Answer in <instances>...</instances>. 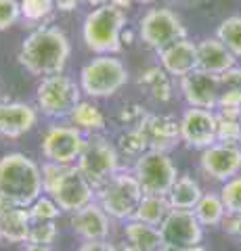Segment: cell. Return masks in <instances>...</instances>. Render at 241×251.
<instances>
[{
	"label": "cell",
	"mask_w": 241,
	"mask_h": 251,
	"mask_svg": "<svg viewBox=\"0 0 241 251\" xmlns=\"http://www.w3.org/2000/svg\"><path fill=\"white\" fill-rule=\"evenodd\" d=\"M237 65V57L224 46L218 38H204L197 42V69L220 75Z\"/></svg>",
	"instance_id": "obj_20"
},
{
	"label": "cell",
	"mask_w": 241,
	"mask_h": 251,
	"mask_svg": "<svg viewBox=\"0 0 241 251\" xmlns=\"http://www.w3.org/2000/svg\"><path fill=\"white\" fill-rule=\"evenodd\" d=\"M53 2H55V9L59 13H74L82 0H53Z\"/></svg>",
	"instance_id": "obj_40"
},
{
	"label": "cell",
	"mask_w": 241,
	"mask_h": 251,
	"mask_svg": "<svg viewBox=\"0 0 241 251\" xmlns=\"http://www.w3.org/2000/svg\"><path fill=\"white\" fill-rule=\"evenodd\" d=\"M69 54H72V44L65 31L55 25H40L26 36L17 59L27 74L46 77L63 74Z\"/></svg>",
	"instance_id": "obj_1"
},
{
	"label": "cell",
	"mask_w": 241,
	"mask_h": 251,
	"mask_svg": "<svg viewBox=\"0 0 241 251\" xmlns=\"http://www.w3.org/2000/svg\"><path fill=\"white\" fill-rule=\"evenodd\" d=\"M4 205H9V203H6V201H4V199H2V197H0V209H2V207H4Z\"/></svg>",
	"instance_id": "obj_49"
},
{
	"label": "cell",
	"mask_w": 241,
	"mask_h": 251,
	"mask_svg": "<svg viewBox=\"0 0 241 251\" xmlns=\"http://www.w3.org/2000/svg\"><path fill=\"white\" fill-rule=\"evenodd\" d=\"M69 120H72V126H76L78 130H82L86 136L103 132L105 124H107L101 107L95 105L92 100H80L72 111V115H69Z\"/></svg>",
	"instance_id": "obj_25"
},
{
	"label": "cell",
	"mask_w": 241,
	"mask_h": 251,
	"mask_svg": "<svg viewBox=\"0 0 241 251\" xmlns=\"http://www.w3.org/2000/svg\"><path fill=\"white\" fill-rule=\"evenodd\" d=\"M38 124V109L21 100H2L0 103V136L19 138L34 130Z\"/></svg>",
	"instance_id": "obj_17"
},
{
	"label": "cell",
	"mask_w": 241,
	"mask_h": 251,
	"mask_svg": "<svg viewBox=\"0 0 241 251\" xmlns=\"http://www.w3.org/2000/svg\"><path fill=\"white\" fill-rule=\"evenodd\" d=\"M178 88L189 107L197 109H216L218 105V94H220V80L218 75L208 74L204 69H193L191 74L181 77Z\"/></svg>",
	"instance_id": "obj_15"
},
{
	"label": "cell",
	"mask_w": 241,
	"mask_h": 251,
	"mask_svg": "<svg viewBox=\"0 0 241 251\" xmlns=\"http://www.w3.org/2000/svg\"><path fill=\"white\" fill-rule=\"evenodd\" d=\"M216 38L237 59H241V15H231V17L222 19L218 29H216Z\"/></svg>",
	"instance_id": "obj_30"
},
{
	"label": "cell",
	"mask_w": 241,
	"mask_h": 251,
	"mask_svg": "<svg viewBox=\"0 0 241 251\" xmlns=\"http://www.w3.org/2000/svg\"><path fill=\"white\" fill-rule=\"evenodd\" d=\"M130 40H132V31L126 27V29L122 31V44H124V42H126V44H130Z\"/></svg>",
	"instance_id": "obj_45"
},
{
	"label": "cell",
	"mask_w": 241,
	"mask_h": 251,
	"mask_svg": "<svg viewBox=\"0 0 241 251\" xmlns=\"http://www.w3.org/2000/svg\"><path fill=\"white\" fill-rule=\"evenodd\" d=\"M199 168L206 178L227 182L241 174V145L214 143L199 155Z\"/></svg>",
	"instance_id": "obj_12"
},
{
	"label": "cell",
	"mask_w": 241,
	"mask_h": 251,
	"mask_svg": "<svg viewBox=\"0 0 241 251\" xmlns=\"http://www.w3.org/2000/svg\"><path fill=\"white\" fill-rule=\"evenodd\" d=\"M19 4H21V19L29 27H36V25L40 27L57 11L53 0H19Z\"/></svg>",
	"instance_id": "obj_29"
},
{
	"label": "cell",
	"mask_w": 241,
	"mask_h": 251,
	"mask_svg": "<svg viewBox=\"0 0 241 251\" xmlns=\"http://www.w3.org/2000/svg\"><path fill=\"white\" fill-rule=\"evenodd\" d=\"M82 2H86L88 6H92V9H97V6H103V4H107L109 0H82Z\"/></svg>",
	"instance_id": "obj_44"
},
{
	"label": "cell",
	"mask_w": 241,
	"mask_h": 251,
	"mask_svg": "<svg viewBox=\"0 0 241 251\" xmlns=\"http://www.w3.org/2000/svg\"><path fill=\"white\" fill-rule=\"evenodd\" d=\"M222 230L233 239L241 241V214H227L222 220Z\"/></svg>",
	"instance_id": "obj_38"
},
{
	"label": "cell",
	"mask_w": 241,
	"mask_h": 251,
	"mask_svg": "<svg viewBox=\"0 0 241 251\" xmlns=\"http://www.w3.org/2000/svg\"><path fill=\"white\" fill-rule=\"evenodd\" d=\"M170 211H172V205H170L168 197H161V195H143V199L134 211V220L160 228Z\"/></svg>",
	"instance_id": "obj_26"
},
{
	"label": "cell",
	"mask_w": 241,
	"mask_h": 251,
	"mask_svg": "<svg viewBox=\"0 0 241 251\" xmlns=\"http://www.w3.org/2000/svg\"><path fill=\"white\" fill-rule=\"evenodd\" d=\"M141 132L147 140V147L153 149V151L170 153L181 143V124L172 115L149 113V117L141 126Z\"/></svg>",
	"instance_id": "obj_18"
},
{
	"label": "cell",
	"mask_w": 241,
	"mask_h": 251,
	"mask_svg": "<svg viewBox=\"0 0 241 251\" xmlns=\"http://www.w3.org/2000/svg\"><path fill=\"white\" fill-rule=\"evenodd\" d=\"M132 2H134V0H109L111 6H115V9H122V11H128L132 6Z\"/></svg>",
	"instance_id": "obj_43"
},
{
	"label": "cell",
	"mask_w": 241,
	"mask_h": 251,
	"mask_svg": "<svg viewBox=\"0 0 241 251\" xmlns=\"http://www.w3.org/2000/svg\"><path fill=\"white\" fill-rule=\"evenodd\" d=\"M218 193L227 214H241V174L222 182Z\"/></svg>",
	"instance_id": "obj_34"
},
{
	"label": "cell",
	"mask_w": 241,
	"mask_h": 251,
	"mask_svg": "<svg viewBox=\"0 0 241 251\" xmlns=\"http://www.w3.org/2000/svg\"><path fill=\"white\" fill-rule=\"evenodd\" d=\"M76 168L82 172V176L86 178L92 186L99 188L122 170L120 151H118V147L107 136L101 134V132L99 134H90V136H86V147H84Z\"/></svg>",
	"instance_id": "obj_7"
},
{
	"label": "cell",
	"mask_w": 241,
	"mask_h": 251,
	"mask_svg": "<svg viewBox=\"0 0 241 251\" xmlns=\"http://www.w3.org/2000/svg\"><path fill=\"white\" fill-rule=\"evenodd\" d=\"M138 86L147 90V94L158 100V103H168L174 97V84H172V75L161 65H151L138 75Z\"/></svg>",
	"instance_id": "obj_22"
},
{
	"label": "cell",
	"mask_w": 241,
	"mask_h": 251,
	"mask_svg": "<svg viewBox=\"0 0 241 251\" xmlns=\"http://www.w3.org/2000/svg\"><path fill=\"white\" fill-rule=\"evenodd\" d=\"M193 214L197 216L199 224L204 226V228L220 226L224 216H227V209H224V203L220 199V193H204V197L199 199L195 209H193Z\"/></svg>",
	"instance_id": "obj_27"
},
{
	"label": "cell",
	"mask_w": 241,
	"mask_h": 251,
	"mask_svg": "<svg viewBox=\"0 0 241 251\" xmlns=\"http://www.w3.org/2000/svg\"><path fill=\"white\" fill-rule=\"evenodd\" d=\"M118 151H120V155L132 157V159H138V157H141L145 151H149V147H147V140L143 136L141 128L124 132V134L118 138Z\"/></svg>",
	"instance_id": "obj_32"
},
{
	"label": "cell",
	"mask_w": 241,
	"mask_h": 251,
	"mask_svg": "<svg viewBox=\"0 0 241 251\" xmlns=\"http://www.w3.org/2000/svg\"><path fill=\"white\" fill-rule=\"evenodd\" d=\"M130 74L124 61L115 54H97L80 69L82 94L90 99H109L128 84Z\"/></svg>",
	"instance_id": "obj_4"
},
{
	"label": "cell",
	"mask_w": 241,
	"mask_h": 251,
	"mask_svg": "<svg viewBox=\"0 0 241 251\" xmlns=\"http://www.w3.org/2000/svg\"><path fill=\"white\" fill-rule=\"evenodd\" d=\"M78 251H118V247L109 239H103V241H84L78 247Z\"/></svg>",
	"instance_id": "obj_39"
},
{
	"label": "cell",
	"mask_w": 241,
	"mask_h": 251,
	"mask_svg": "<svg viewBox=\"0 0 241 251\" xmlns=\"http://www.w3.org/2000/svg\"><path fill=\"white\" fill-rule=\"evenodd\" d=\"M132 174L141 184L143 195H161V197H166L174 180L178 178V170L170 153L149 149L134 161Z\"/></svg>",
	"instance_id": "obj_8"
},
{
	"label": "cell",
	"mask_w": 241,
	"mask_h": 251,
	"mask_svg": "<svg viewBox=\"0 0 241 251\" xmlns=\"http://www.w3.org/2000/svg\"><path fill=\"white\" fill-rule=\"evenodd\" d=\"M160 251H210L204 245H193V247H174V245H164Z\"/></svg>",
	"instance_id": "obj_41"
},
{
	"label": "cell",
	"mask_w": 241,
	"mask_h": 251,
	"mask_svg": "<svg viewBox=\"0 0 241 251\" xmlns=\"http://www.w3.org/2000/svg\"><path fill=\"white\" fill-rule=\"evenodd\" d=\"M128 25L126 11L109 2L92 9L82 23V38L86 49L95 54H118L122 50V31Z\"/></svg>",
	"instance_id": "obj_3"
},
{
	"label": "cell",
	"mask_w": 241,
	"mask_h": 251,
	"mask_svg": "<svg viewBox=\"0 0 241 251\" xmlns=\"http://www.w3.org/2000/svg\"><path fill=\"white\" fill-rule=\"evenodd\" d=\"M124 237H126L128 245L138 251H160L164 247V239H161L158 226L138 222L134 218L124 222Z\"/></svg>",
	"instance_id": "obj_23"
},
{
	"label": "cell",
	"mask_w": 241,
	"mask_h": 251,
	"mask_svg": "<svg viewBox=\"0 0 241 251\" xmlns=\"http://www.w3.org/2000/svg\"><path fill=\"white\" fill-rule=\"evenodd\" d=\"M42 193V170L32 157L19 151L0 157V197L6 203L29 207Z\"/></svg>",
	"instance_id": "obj_2"
},
{
	"label": "cell",
	"mask_w": 241,
	"mask_h": 251,
	"mask_svg": "<svg viewBox=\"0 0 241 251\" xmlns=\"http://www.w3.org/2000/svg\"><path fill=\"white\" fill-rule=\"evenodd\" d=\"M82 100V88L65 74L46 75L36 88V109L51 120H65Z\"/></svg>",
	"instance_id": "obj_6"
},
{
	"label": "cell",
	"mask_w": 241,
	"mask_h": 251,
	"mask_svg": "<svg viewBox=\"0 0 241 251\" xmlns=\"http://www.w3.org/2000/svg\"><path fill=\"white\" fill-rule=\"evenodd\" d=\"M118 251H138V249H134L132 245H124V247H120Z\"/></svg>",
	"instance_id": "obj_47"
},
{
	"label": "cell",
	"mask_w": 241,
	"mask_h": 251,
	"mask_svg": "<svg viewBox=\"0 0 241 251\" xmlns=\"http://www.w3.org/2000/svg\"><path fill=\"white\" fill-rule=\"evenodd\" d=\"M166 197L172 209H195L199 199L204 197V191H201L199 182L193 176L178 174V178L174 180V184Z\"/></svg>",
	"instance_id": "obj_24"
},
{
	"label": "cell",
	"mask_w": 241,
	"mask_h": 251,
	"mask_svg": "<svg viewBox=\"0 0 241 251\" xmlns=\"http://www.w3.org/2000/svg\"><path fill=\"white\" fill-rule=\"evenodd\" d=\"M136 2H141V4H155L158 0H136Z\"/></svg>",
	"instance_id": "obj_48"
},
{
	"label": "cell",
	"mask_w": 241,
	"mask_h": 251,
	"mask_svg": "<svg viewBox=\"0 0 241 251\" xmlns=\"http://www.w3.org/2000/svg\"><path fill=\"white\" fill-rule=\"evenodd\" d=\"M164 245L193 247L204 241V226L199 224L193 209H172L160 226Z\"/></svg>",
	"instance_id": "obj_14"
},
{
	"label": "cell",
	"mask_w": 241,
	"mask_h": 251,
	"mask_svg": "<svg viewBox=\"0 0 241 251\" xmlns=\"http://www.w3.org/2000/svg\"><path fill=\"white\" fill-rule=\"evenodd\" d=\"M138 36H141L143 44H147L149 49L161 50L164 46L187 38V27L183 25V19L172 9L160 6V9H149L141 17V21H138Z\"/></svg>",
	"instance_id": "obj_9"
},
{
	"label": "cell",
	"mask_w": 241,
	"mask_h": 251,
	"mask_svg": "<svg viewBox=\"0 0 241 251\" xmlns=\"http://www.w3.org/2000/svg\"><path fill=\"white\" fill-rule=\"evenodd\" d=\"M178 124H181V143L189 149L204 151L216 143V111L212 109L189 107L185 109Z\"/></svg>",
	"instance_id": "obj_13"
},
{
	"label": "cell",
	"mask_w": 241,
	"mask_h": 251,
	"mask_svg": "<svg viewBox=\"0 0 241 251\" xmlns=\"http://www.w3.org/2000/svg\"><path fill=\"white\" fill-rule=\"evenodd\" d=\"M27 211H29L32 222H55V220L63 214V211L59 209V205L55 203V199L49 197L46 193H42L40 197L27 207Z\"/></svg>",
	"instance_id": "obj_31"
},
{
	"label": "cell",
	"mask_w": 241,
	"mask_h": 251,
	"mask_svg": "<svg viewBox=\"0 0 241 251\" xmlns=\"http://www.w3.org/2000/svg\"><path fill=\"white\" fill-rule=\"evenodd\" d=\"M158 57H160V65L172 77L181 80L183 75L197 69V42L183 38V40H176L158 50Z\"/></svg>",
	"instance_id": "obj_19"
},
{
	"label": "cell",
	"mask_w": 241,
	"mask_h": 251,
	"mask_svg": "<svg viewBox=\"0 0 241 251\" xmlns=\"http://www.w3.org/2000/svg\"><path fill=\"white\" fill-rule=\"evenodd\" d=\"M23 251H55L53 245H36V243H26Z\"/></svg>",
	"instance_id": "obj_42"
},
{
	"label": "cell",
	"mask_w": 241,
	"mask_h": 251,
	"mask_svg": "<svg viewBox=\"0 0 241 251\" xmlns=\"http://www.w3.org/2000/svg\"><path fill=\"white\" fill-rule=\"evenodd\" d=\"M29 228H32V218H29L27 207L4 205L0 209V239L13 245L23 243L26 245L29 239Z\"/></svg>",
	"instance_id": "obj_21"
},
{
	"label": "cell",
	"mask_w": 241,
	"mask_h": 251,
	"mask_svg": "<svg viewBox=\"0 0 241 251\" xmlns=\"http://www.w3.org/2000/svg\"><path fill=\"white\" fill-rule=\"evenodd\" d=\"M220 94L216 107H239L241 109V67H231L218 75Z\"/></svg>",
	"instance_id": "obj_28"
},
{
	"label": "cell",
	"mask_w": 241,
	"mask_h": 251,
	"mask_svg": "<svg viewBox=\"0 0 241 251\" xmlns=\"http://www.w3.org/2000/svg\"><path fill=\"white\" fill-rule=\"evenodd\" d=\"M178 4H185V6H191V4H197L199 0H176Z\"/></svg>",
	"instance_id": "obj_46"
},
{
	"label": "cell",
	"mask_w": 241,
	"mask_h": 251,
	"mask_svg": "<svg viewBox=\"0 0 241 251\" xmlns=\"http://www.w3.org/2000/svg\"><path fill=\"white\" fill-rule=\"evenodd\" d=\"M149 117V113H147V109L143 105H138V103H128V105H124L120 109V113H118V122L120 126H124L126 130H138L141 126L145 124V120Z\"/></svg>",
	"instance_id": "obj_35"
},
{
	"label": "cell",
	"mask_w": 241,
	"mask_h": 251,
	"mask_svg": "<svg viewBox=\"0 0 241 251\" xmlns=\"http://www.w3.org/2000/svg\"><path fill=\"white\" fill-rule=\"evenodd\" d=\"M216 143L241 145V120L216 113Z\"/></svg>",
	"instance_id": "obj_33"
},
{
	"label": "cell",
	"mask_w": 241,
	"mask_h": 251,
	"mask_svg": "<svg viewBox=\"0 0 241 251\" xmlns=\"http://www.w3.org/2000/svg\"><path fill=\"white\" fill-rule=\"evenodd\" d=\"M143 199V191L138 180L132 172L120 170L113 178H109L103 186L97 188V203L103 207L111 220H126L134 218V211Z\"/></svg>",
	"instance_id": "obj_5"
},
{
	"label": "cell",
	"mask_w": 241,
	"mask_h": 251,
	"mask_svg": "<svg viewBox=\"0 0 241 251\" xmlns=\"http://www.w3.org/2000/svg\"><path fill=\"white\" fill-rule=\"evenodd\" d=\"M86 147V134L76 126L55 124L44 132L40 153L46 161H55L61 166H76Z\"/></svg>",
	"instance_id": "obj_10"
},
{
	"label": "cell",
	"mask_w": 241,
	"mask_h": 251,
	"mask_svg": "<svg viewBox=\"0 0 241 251\" xmlns=\"http://www.w3.org/2000/svg\"><path fill=\"white\" fill-rule=\"evenodd\" d=\"M21 19L19 0H0V31L13 27Z\"/></svg>",
	"instance_id": "obj_37"
},
{
	"label": "cell",
	"mask_w": 241,
	"mask_h": 251,
	"mask_svg": "<svg viewBox=\"0 0 241 251\" xmlns=\"http://www.w3.org/2000/svg\"><path fill=\"white\" fill-rule=\"evenodd\" d=\"M69 226L82 241H103L109 239L111 218L97 201H92L76 214H69Z\"/></svg>",
	"instance_id": "obj_16"
},
{
	"label": "cell",
	"mask_w": 241,
	"mask_h": 251,
	"mask_svg": "<svg viewBox=\"0 0 241 251\" xmlns=\"http://www.w3.org/2000/svg\"><path fill=\"white\" fill-rule=\"evenodd\" d=\"M59 237V228L55 222H32L29 228L27 243H36V245H53Z\"/></svg>",
	"instance_id": "obj_36"
},
{
	"label": "cell",
	"mask_w": 241,
	"mask_h": 251,
	"mask_svg": "<svg viewBox=\"0 0 241 251\" xmlns=\"http://www.w3.org/2000/svg\"><path fill=\"white\" fill-rule=\"evenodd\" d=\"M46 195L55 199L63 214H76L78 209L86 207L97 199V188L82 176V172L76 166H67L63 176Z\"/></svg>",
	"instance_id": "obj_11"
}]
</instances>
